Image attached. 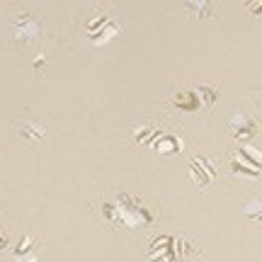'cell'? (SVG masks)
Masks as SVG:
<instances>
[{"instance_id": "11", "label": "cell", "mask_w": 262, "mask_h": 262, "mask_svg": "<svg viewBox=\"0 0 262 262\" xmlns=\"http://www.w3.org/2000/svg\"><path fill=\"white\" fill-rule=\"evenodd\" d=\"M248 10H253V12H260V10H262V3H248Z\"/></svg>"}, {"instance_id": "1", "label": "cell", "mask_w": 262, "mask_h": 262, "mask_svg": "<svg viewBox=\"0 0 262 262\" xmlns=\"http://www.w3.org/2000/svg\"><path fill=\"white\" fill-rule=\"evenodd\" d=\"M189 172H192V180H194L199 187H206L216 178V168L209 158H194L189 163Z\"/></svg>"}, {"instance_id": "8", "label": "cell", "mask_w": 262, "mask_h": 262, "mask_svg": "<svg viewBox=\"0 0 262 262\" xmlns=\"http://www.w3.org/2000/svg\"><path fill=\"white\" fill-rule=\"evenodd\" d=\"M241 156L250 160V165H253V168H260V165H262V153H260V150L255 153V148H250V146L241 148Z\"/></svg>"}, {"instance_id": "10", "label": "cell", "mask_w": 262, "mask_h": 262, "mask_svg": "<svg viewBox=\"0 0 262 262\" xmlns=\"http://www.w3.org/2000/svg\"><path fill=\"white\" fill-rule=\"evenodd\" d=\"M41 68L47 71V68H49V61H47V58H44V56H41V54H39V56H37V61H34V73H37V75H41Z\"/></svg>"}, {"instance_id": "4", "label": "cell", "mask_w": 262, "mask_h": 262, "mask_svg": "<svg viewBox=\"0 0 262 262\" xmlns=\"http://www.w3.org/2000/svg\"><path fill=\"white\" fill-rule=\"evenodd\" d=\"M172 102L178 104L180 110H185V112H194L196 107H199V97H196V93H192V90H182V93L175 95Z\"/></svg>"}, {"instance_id": "2", "label": "cell", "mask_w": 262, "mask_h": 262, "mask_svg": "<svg viewBox=\"0 0 262 262\" xmlns=\"http://www.w3.org/2000/svg\"><path fill=\"white\" fill-rule=\"evenodd\" d=\"M17 134L22 141H29V143H41L47 139V129L39 122H32V119H25V122H17Z\"/></svg>"}, {"instance_id": "5", "label": "cell", "mask_w": 262, "mask_h": 262, "mask_svg": "<svg viewBox=\"0 0 262 262\" xmlns=\"http://www.w3.org/2000/svg\"><path fill=\"white\" fill-rule=\"evenodd\" d=\"M189 10H196V12H204V17H214L216 15V5L214 3H206V0H202V3H187Z\"/></svg>"}, {"instance_id": "3", "label": "cell", "mask_w": 262, "mask_h": 262, "mask_svg": "<svg viewBox=\"0 0 262 262\" xmlns=\"http://www.w3.org/2000/svg\"><path fill=\"white\" fill-rule=\"evenodd\" d=\"M231 134L233 136H238V139H250V136H255V131H257V126H255L253 119H248V117H243V114H238L235 117V124L231 126Z\"/></svg>"}, {"instance_id": "9", "label": "cell", "mask_w": 262, "mask_h": 262, "mask_svg": "<svg viewBox=\"0 0 262 262\" xmlns=\"http://www.w3.org/2000/svg\"><path fill=\"white\" fill-rule=\"evenodd\" d=\"M180 148V143L175 139H165V143H158V153H175Z\"/></svg>"}, {"instance_id": "6", "label": "cell", "mask_w": 262, "mask_h": 262, "mask_svg": "<svg viewBox=\"0 0 262 262\" xmlns=\"http://www.w3.org/2000/svg\"><path fill=\"white\" fill-rule=\"evenodd\" d=\"M231 168H233L235 175L241 172V175H245V178H257V175H260V170H257V168H253V165H245V163H238V160H233V163H231Z\"/></svg>"}, {"instance_id": "7", "label": "cell", "mask_w": 262, "mask_h": 262, "mask_svg": "<svg viewBox=\"0 0 262 262\" xmlns=\"http://www.w3.org/2000/svg\"><path fill=\"white\" fill-rule=\"evenodd\" d=\"M196 90H199V95H204V107H211V104L219 100V90H216V88H209V85H199Z\"/></svg>"}]
</instances>
